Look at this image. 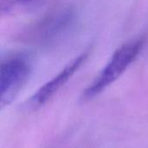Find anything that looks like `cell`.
Masks as SVG:
<instances>
[{"label": "cell", "instance_id": "6da1fadb", "mask_svg": "<svg viewBox=\"0 0 148 148\" xmlns=\"http://www.w3.org/2000/svg\"><path fill=\"white\" fill-rule=\"evenodd\" d=\"M144 43L143 38H138L119 47L95 80L84 90L81 99L88 101L115 82L137 58L143 49Z\"/></svg>", "mask_w": 148, "mask_h": 148}, {"label": "cell", "instance_id": "3957f363", "mask_svg": "<svg viewBox=\"0 0 148 148\" xmlns=\"http://www.w3.org/2000/svg\"><path fill=\"white\" fill-rule=\"evenodd\" d=\"M88 57V52L84 51L72 59L62 70L60 71V72L41 86L33 94L28 102L29 106L33 109H36L45 105L79 70V68L85 63Z\"/></svg>", "mask_w": 148, "mask_h": 148}, {"label": "cell", "instance_id": "277c9868", "mask_svg": "<svg viewBox=\"0 0 148 148\" xmlns=\"http://www.w3.org/2000/svg\"><path fill=\"white\" fill-rule=\"evenodd\" d=\"M69 10H59L49 15L38 24L26 32L24 37L28 41L36 44H49L56 40L71 23L72 15Z\"/></svg>", "mask_w": 148, "mask_h": 148}, {"label": "cell", "instance_id": "7a4b0ae2", "mask_svg": "<svg viewBox=\"0 0 148 148\" xmlns=\"http://www.w3.org/2000/svg\"><path fill=\"white\" fill-rule=\"evenodd\" d=\"M32 71V61L27 53H15L1 62L0 105L3 108L14 101L27 83Z\"/></svg>", "mask_w": 148, "mask_h": 148}, {"label": "cell", "instance_id": "5b68a950", "mask_svg": "<svg viewBox=\"0 0 148 148\" xmlns=\"http://www.w3.org/2000/svg\"><path fill=\"white\" fill-rule=\"evenodd\" d=\"M36 1H37V0H6V3H3V6L6 10H8L10 7H12L16 3L27 4V3H31Z\"/></svg>", "mask_w": 148, "mask_h": 148}]
</instances>
